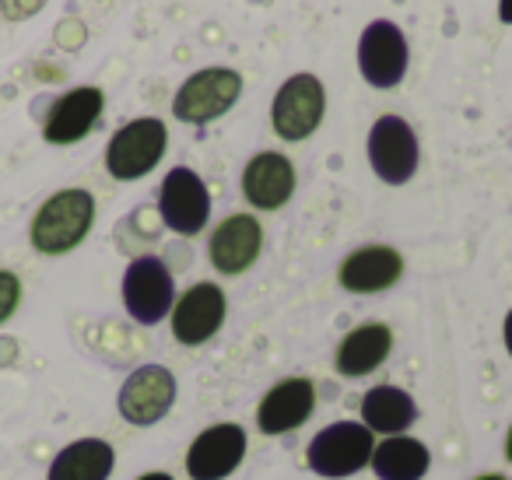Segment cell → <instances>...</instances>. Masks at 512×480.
<instances>
[{"mask_svg":"<svg viewBox=\"0 0 512 480\" xmlns=\"http://www.w3.org/2000/svg\"><path fill=\"white\" fill-rule=\"evenodd\" d=\"M246 431L235 421H221L204 428L186 449V473L190 480H225L246 459Z\"/></svg>","mask_w":512,"mask_h":480,"instance_id":"obj_11","label":"cell"},{"mask_svg":"<svg viewBox=\"0 0 512 480\" xmlns=\"http://www.w3.org/2000/svg\"><path fill=\"white\" fill-rule=\"evenodd\" d=\"M95 225V200L88 190H60L32 218V246L43 256H64L85 242Z\"/></svg>","mask_w":512,"mask_h":480,"instance_id":"obj_1","label":"cell"},{"mask_svg":"<svg viewBox=\"0 0 512 480\" xmlns=\"http://www.w3.org/2000/svg\"><path fill=\"white\" fill-rule=\"evenodd\" d=\"M228 316V298L218 284L200 281L193 288H186L176 298L169 319H172V337L183 347H200L225 326Z\"/></svg>","mask_w":512,"mask_h":480,"instance_id":"obj_12","label":"cell"},{"mask_svg":"<svg viewBox=\"0 0 512 480\" xmlns=\"http://www.w3.org/2000/svg\"><path fill=\"white\" fill-rule=\"evenodd\" d=\"M264 253V228L253 214H232L211 232L207 242V256H211V267L225 277L246 274Z\"/></svg>","mask_w":512,"mask_h":480,"instance_id":"obj_14","label":"cell"},{"mask_svg":"<svg viewBox=\"0 0 512 480\" xmlns=\"http://www.w3.org/2000/svg\"><path fill=\"white\" fill-rule=\"evenodd\" d=\"M393 351V330L386 323H362L337 344L334 365L344 379H365L372 375Z\"/></svg>","mask_w":512,"mask_h":480,"instance_id":"obj_18","label":"cell"},{"mask_svg":"<svg viewBox=\"0 0 512 480\" xmlns=\"http://www.w3.org/2000/svg\"><path fill=\"white\" fill-rule=\"evenodd\" d=\"M116 452L106 438H78L53 456L46 480H109Z\"/></svg>","mask_w":512,"mask_h":480,"instance_id":"obj_20","label":"cell"},{"mask_svg":"<svg viewBox=\"0 0 512 480\" xmlns=\"http://www.w3.org/2000/svg\"><path fill=\"white\" fill-rule=\"evenodd\" d=\"M498 18L505 25H512V0H498Z\"/></svg>","mask_w":512,"mask_h":480,"instance_id":"obj_25","label":"cell"},{"mask_svg":"<svg viewBox=\"0 0 512 480\" xmlns=\"http://www.w3.org/2000/svg\"><path fill=\"white\" fill-rule=\"evenodd\" d=\"M165 148H169L165 123L155 120V116H141V120H130L127 127L113 134L106 148V169L120 183H134L162 162Z\"/></svg>","mask_w":512,"mask_h":480,"instance_id":"obj_4","label":"cell"},{"mask_svg":"<svg viewBox=\"0 0 512 480\" xmlns=\"http://www.w3.org/2000/svg\"><path fill=\"white\" fill-rule=\"evenodd\" d=\"M502 340H505V351H509V358H512V309L505 312V323H502Z\"/></svg>","mask_w":512,"mask_h":480,"instance_id":"obj_24","label":"cell"},{"mask_svg":"<svg viewBox=\"0 0 512 480\" xmlns=\"http://www.w3.org/2000/svg\"><path fill=\"white\" fill-rule=\"evenodd\" d=\"M421 162L418 134L404 116H379L369 130V165L386 186H404L414 179Z\"/></svg>","mask_w":512,"mask_h":480,"instance_id":"obj_6","label":"cell"},{"mask_svg":"<svg viewBox=\"0 0 512 480\" xmlns=\"http://www.w3.org/2000/svg\"><path fill=\"white\" fill-rule=\"evenodd\" d=\"M22 302V281L11 270H0V323H8Z\"/></svg>","mask_w":512,"mask_h":480,"instance_id":"obj_22","label":"cell"},{"mask_svg":"<svg viewBox=\"0 0 512 480\" xmlns=\"http://www.w3.org/2000/svg\"><path fill=\"white\" fill-rule=\"evenodd\" d=\"M407 60L411 53H407V39L397 25L386 18L365 25L362 39H358V71H362L365 85L379 88V92L397 88L407 74Z\"/></svg>","mask_w":512,"mask_h":480,"instance_id":"obj_10","label":"cell"},{"mask_svg":"<svg viewBox=\"0 0 512 480\" xmlns=\"http://www.w3.org/2000/svg\"><path fill=\"white\" fill-rule=\"evenodd\" d=\"M137 480H176L172 473H162V470H155V473H141Z\"/></svg>","mask_w":512,"mask_h":480,"instance_id":"obj_26","label":"cell"},{"mask_svg":"<svg viewBox=\"0 0 512 480\" xmlns=\"http://www.w3.org/2000/svg\"><path fill=\"white\" fill-rule=\"evenodd\" d=\"M316 410V386L302 375L295 379L274 382L264 393V400L256 403V428L260 435H288V431L302 428Z\"/></svg>","mask_w":512,"mask_h":480,"instance_id":"obj_13","label":"cell"},{"mask_svg":"<svg viewBox=\"0 0 512 480\" xmlns=\"http://www.w3.org/2000/svg\"><path fill=\"white\" fill-rule=\"evenodd\" d=\"M404 277V256L393 246H362L344 256L337 267V281L351 295H379Z\"/></svg>","mask_w":512,"mask_h":480,"instance_id":"obj_16","label":"cell"},{"mask_svg":"<svg viewBox=\"0 0 512 480\" xmlns=\"http://www.w3.org/2000/svg\"><path fill=\"white\" fill-rule=\"evenodd\" d=\"M376 435L362 421H334L313 435L306 449V466L316 477L344 480L372 463Z\"/></svg>","mask_w":512,"mask_h":480,"instance_id":"obj_2","label":"cell"},{"mask_svg":"<svg viewBox=\"0 0 512 480\" xmlns=\"http://www.w3.org/2000/svg\"><path fill=\"white\" fill-rule=\"evenodd\" d=\"M327 113V88L316 74H292L278 88L271 106V127L281 141H306L320 130Z\"/></svg>","mask_w":512,"mask_h":480,"instance_id":"obj_5","label":"cell"},{"mask_svg":"<svg viewBox=\"0 0 512 480\" xmlns=\"http://www.w3.org/2000/svg\"><path fill=\"white\" fill-rule=\"evenodd\" d=\"M123 305H127L134 323L141 326L162 323L172 312V305H176L172 270L158 256H137V260H130L127 274H123Z\"/></svg>","mask_w":512,"mask_h":480,"instance_id":"obj_7","label":"cell"},{"mask_svg":"<svg viewBox=\"0 0 512 480\" xmlns=\"http://www.w3.org/2000/svg\"><path fill=\"white\" fill-rule=\"evenodd\" d=\"M158 214H162L169 232L200 235L207 225V218H211V193H207V183L193 169L176 165V169L162 179Z\"/></svg>","mask_w":512,"mask_h":480,"instance_id":"obj_9","label":"cell"},{"mask_svg":"<svg viewBox=\"0 0 512 480\" xmlns=\"http://www.w3.org/2000/svg\"><path fill=\"white\" fill-rule=\"evenodd\" d=\"M102 106H106V95L95 85H81L71 88L67 95H60L53 102L50 116L43 123V137L50 144H78L81 137H88L95 130L102 116Z\"/></svg>","mask_w":512,"mask_h":480,"instance_id":"obj_17","label":"cell"},{"mask_svg":"<svg viewBox=\"0 0 512 480\" xmlns=\"http://www.w3.org/2000/svg\"><path fill=\"white\" fill-rule=\"evenodd\" d=\"M172 403H176V375L165 365L134 368L120 386V396H116L120 417L134 428L158 424L172 410Z\"/></svg>","mask_w":512,"mask_h":480,"instance_id":"obj_8","label":"cell"},{"mask_svg":"<svg viewBox=\"0 0 512 480\" xmlns=\"http://www.w3.org/2000/svg\"><path fill=\"white\" fill-rule=\"evenodd\" d=\"M242 95V74L232 67H204V71L190 74L179 85L176 99H172V116L190 127H204V123L225 116L228 109L239 102Z\"/></svg>","mask_w":512,"mask_h":480,"instance_id":"obj_3","label":"cell"},{"mask_svg":"<svg viewBox=\"0 0 512 480\" xmlns=\"http://www.w3.org/2000/svg\"><path fill=\"white\" fill-rule=\"evenodd\" d=\"M505 459L512 463V424H509V435H505Z\"/></svg>","mask_w":512,"mask_h":480,"instance_id":"obj_27","label":"cell"},{"mask_svg":"<svg viewBox=\"0 0 512 480\" xmlns=\"http://www.w3.org/2000/svg\"><path fill=\"white\" fill-rule=\"evenodd\" d=\"M295 193V165L281 151H260L242 169V197L256 211H281Z\"/></svg>","mask_w":512,"mask_h":480,"instance_id":"obj_15","label":"cell"},{"mask_svg":"<svg viewBox=\"0 0 512 480\" xmlns=\"http://www.w3.org/2000/svg\"><path fill=\"white\" fill-rule=\"evenodd\" d=\"M46 8V0H0V15L11 22H25V18L39 15Z\"/></svg>","mask_w":512,"mask_h":480,"instance_id":"obj_23","label":"cell"},{"mask_svg":"<svg viewBox=\"0 0 512 480\" xmlns=\"http://www.w3.org/2000/svg\"><path fill=\"white\" fill-rule=\"evenodd\" d=\"M474 480H505L502 473H481V477H474Z\"/></svg>","mask_w":512,"mask_h":480,"instance_id":"obj_28","label":"cell"},{"mask_svg":"<svg viewBox=\"0 0 512 480\" xmlns=\"http://www.w3.org/2000/svg\"><path fill=\"white\" fill-rule=\"evenodd\" d=\"M372 470L379 480H425L432 466V452L421 438L390 435L372 449Z\"/></svg>","mask_w":512,"mask_h":480,"instance_id":"obj_21","label":"cell"},{"mask_svg":"<svg viewBox=\"0 0 512 480\" xmlns=\"http://www.w3.org/2000/svg\"><path fill=\"white\" fill-rule=\"evenodd\" d=\"M418 421V403L400 386H372L362 396V424L372 435H407Z\"/></svg>","mask_w":512,"mask_h":480,"instance_id":"obj_19","label":"cell"}]
</instances>
